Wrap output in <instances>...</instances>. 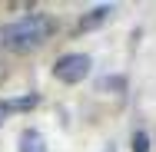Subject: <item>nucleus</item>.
<instances>
[{"mask_svg":"<svg viewBox=\"0 0 156 152\" xmlns=\"http://www.w3.org/2000/svg\"><path fill=\"white\" fill-rule=\"evenodd\" d=\"M57 30V20L47 13H27L7 27H0V43L7 53H33L40 50Z\"/></svg>","mask_w":156,"mask_h":152,"instance_id":"obj_1","label":"nucleus"},{"mask_svg":"<svg viewBox=\"0 0 156 152\" xmlns=\"http://www.w3.org/2000/svg\"><path fill=\"white\" fill-rule=\"evenodd\" d=\"M90 66H93V60L87 53H63L53 63V76L60 83H66V86H73V83H83L90 76Z\"/></svg>","mask_w":156,"mask_h":152,"instance_id":"obj_2","label":"nucleus"},{"mask_svg":"<svg viewBox=\"0 0 156 152\" xmlns=\"http://www.w3.org/2000/svg\"><path fill=\"white\" fill-rule=\"evenodd\" d=\"M110 13H113V7L110 3H100V7H90L80 20H76V33H90V30H100L106 20H110Z\"/></svg>","mask_w":156,"mask_h":152,"instance_id":"obj_3","label":"nucleus"},{"mask_svg":"<svg viewBox=\"0 0 156 152\" xmlns=\"http://www.w3.org/2000/svg\"><path fill=\"white\" fill-rule=\"evenodd\" d=\"M20 152H47L43 136H40L37 129H27V132L20 136Z\"/></svg>","mask_w":156,"mask_h":152,"instance_id":"obj_4","label":"nucleus"},{"mask_svg":"<svg viewBox=\"0 0 156 152\" xmlns=\"http://www.w3.org/2000/svg\"><path fill=\"white\" fill-rule=\"evenodd\" d=\"M126 76H100L96 79V93H126Z\"/></svg>","mask_w":156,"mask_h":152,"instance_id":"obj_5","label":"nucleus"},{"mask_svg":"<svg viewBox=\"0 0 156 152\" xmlns=\"http://www.w3.org/2000/svg\"><path fill=\"white\" fill-rule=\"evenodd\" d=\"M37 103H40V96L37 93H27V96H17V99H7V109L10 113H30Z\"/></svg>","mask_w":156,"mask_h":152,"instance_id":"obj_6","label":"nucleus"},{"mask_svg":"<svg viewBox=\"0 0 156 152\" xmlns=\"http://www.w3.org/2000/svg\"><path fill=\"white\" fill-rule=\"evenodd\" d=\"M133 152H150V136L140 129V132H133Z\"/></svg>","mask_w":156,"mask_h":152,"instance_id":"obj_7","label":"nucleus"},{"mask_svg":"<svg viewBox=\"0 0 156 152\" xmlns=\"http://www.w3.org/2000/svg\"><path fill=\"white\" fill-rule=\"evenodd\" d=\"M7 116H10V109H7V99H0V126L7 122Z\"/></svg>","mask_w":156,"mask_h":152,"instance_id":"obj_8","label":"nucleus"},{"mask_svg":"<svg viewBox=\"0 0 156 152\" xmlns=\"http://www.w3.org/2000/svg\"><path fill=\"white\" fill-rule=\"evenodd\" d=\"M3 53H7V50H3V43H0V63H3Z\"/></svg>","mask_w":156,"mask_h":152,"instance_id":"obj_9","label":"nucleus"},{"mask_svg":"<svg viewBox=\"0 0 156 152\" xmlns=\"http://www.w3.org/2000/svg\"><path fill=\"white\" fill-rule=\"evenodd\" d=\"M103 152H116V146H106V149H103Z\"/></svg>","mask_w":156,"mask_h":152,"instance_id":"obj_10","label":"nucleus"}]
</instances>
